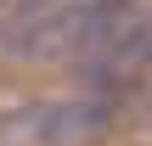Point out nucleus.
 <instances>
[{
	"instance_id": "obj_1",
	"label": "nucleus",
	"mask_w": 152,
	"mask_h": 146,
	"mask_svg": "<svg viewBox=\"0 0 152 146\" xmlns=\"http://www.w3.org/2000/svg\"><path fill=\"white\" fill-rule=\"evenodd\" d=\"M118 124V101L107 96H39L0 113V146H90Z\"/></svg>"
},
{
	"instance_id": "obj_2",
	"label": "nucleus",
	"mask_w": 152,
	"mask_h": 146,
	"mask_svg": "<svg viewBox=\"0 0 152 146\" xmlns=\"http://www.w3.org/2000/svg\"><path fill=\"white\" fill-rule=\"evenodd\" d=\"M152 79V11H130L96 51L79 56V90L85 96H107V101H130L141 96Z\"/></svg>"
},
{
	"instance_id": "obj_3",
	"label": "nucleus",
	"mask_w": 152,
	"mask_h": 146,
	"mask_svg": "<svg viewBox=\"0 0 152 146\" xmlns=\"http://www.w3.org/2000/svg\"><path fill=\"white\" fill-rule=\"evenodd\" d=\"M141 107H147V118H152V79H147V90H141Z\"/></svg>"
}]
</instances>
